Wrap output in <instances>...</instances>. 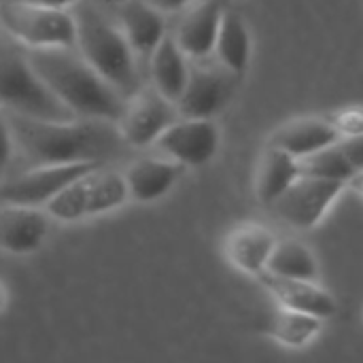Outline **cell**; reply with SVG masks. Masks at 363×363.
Segmentation results:
<instances>
[{
    "label": "cell",
    "instance_id": "12",
    "mask_svg": "<svg viewBox=\"0 0 363 363\" xmlns=\"http://www.w3.org/2000/svg\"><path fill=\"white\" fill-rule=\"evenodd\" d=\"M51 230V217L45 208L2 204L0 202V251L11 255L36 253Z\"/></svg>",
    "mask_w": 363,
    "mask_h": 363
},
{
    "label": "cell",
    "instance_id": "5",
    "mask_svg": "<svg viewBox=\"0 0 363 363\" xmlns=\"http://www.w3.org/2000/svg\"><path fill=\"white\" fill-rule=\"evenodd\" d=\"M130 200L123 170L98 164L70 181L45 211L53 221L79 223L121 208Z\"/></svg>",
    "mask_w": 363,
    "mask_h": 363
},
{
    "label": "cell",
    "instance_id": "32",
    "mask_svg": "<svg viewBox=\"0 0 363 363\" xmlns=\"http://www.w3.org/2000/svg\"><path fill=\"white\" fill-rule=\"evenodd\" d=\"M4 300H6V294H4V289H2V285H0V308L4 306Z\"/></svg>",
    "mask_w": 363,
    "mask_h": 363
},
{
    "label": "cell",
    "instance_id": "28",
    "mask_svg": "<svg viewBox=\"0 0 363 363\" xmlns=\"http://www.w3.org/2000/svg\"><path fill=\"white\" fill-rule=\"evenodd\" d=\"M149 2L155 4L157 9H162L164 13H168V11H179L183 6H189L194 0H149Z\"/></svg>",
    "mask_w": 363,
    "mask_h": 363
},
{
    "label": "cell",
    "instance_id": "31",
    "mask_svg": "<svg viewBox=\"0 0 363 363\" xmlns=\"http://www.w3.org/2000/svg\"><path fill=\"white\" fill-rule=\"evenodd\" d=\"M98 4H104V6H119V4H123V2H128V0H96Z\"/></svg>",
    "mask_w": 363,
    "mask_h": 363
},
{
    "label": "cell",
    "instance_id": "19",
    "mask_svg": "<svg viewBox=\"0 0 363 363\" xmlns=\"http://www.w3.org/2000/svg\"><path fill=\"white\" fill-rule=\"evenodd\" d=\"M189 57L183 53V49L177 45L172 34H166L160 45L149 55V74L151 85L164 94L168 100L177 102L187 85L189 79Z\"/></svg>",
    "mask_w": 363,
    "mask_h": 363
},
{
    "label": "cell",
    "instance_id": "1",
    "mask_svg": "<svg viewBox=\"0 0 363 363\" xmlns=\"http://www.w3.org/2000/svg\"><path fill=\"white\" fill-rule=\"evenodd\" d=\"M4 113L15 143V172L36 166L106 164L119 155L125 145L115 121L91 117L49 121L9 111Z\"/></svg>",
    "mask_w": 363,
    "mask_h": 363
},
{
    "label": "cell",
    "instance_id": "17",
    "mask_svg": "<svg viewBox=\"0 0 363 363\" xmlns=\"http://www.w3.org/2000/svg\"><path fill=\"white\" fill-rule=\"evenodd\" d=\"M340 138L342 136L328 119L302 117V119H294V121L281 125L272 134L270 145L279 147V149L287 151L289 155H294L296 160H300V157H306L323 147L338 143Z\"/></svg>",
    "mask_w": 363,
    "mask_h": 363
},
{
    "label": "cell",
    "instance_id": "13",
    "mask_svg": "<svg viewBox=\"0 0 363 363\" xmlns=\"http://www.w3.org/2000/svg\"><path fill=\"white\" fill-rule=\"evenodd\" d=\"M223 11L221 0H194L181 17L172 36L189 60H206L215 51Z\"/></svg>",
    "mask_w": 363,
    "mask_h": 363
},
{
    "label": "cell",
    "instance_id": "18",
    "mask_svg": "<svg viewBox=\"0 0 363 363\" xmlns=\"http://www.w3.org/2000/svg\"><path fill=\"white\" fill-rule=\"evenodd\" d=\"M277 238L274 234L257 223H247L236 228L228 240H225V253L232 266L238 270L257 277L262 270H266L268 259L274 251Z\"/></svg>",
    "mask_w": 363,
    "mask_h": 363
},
{
    "label": "cell",
    "instance_id": "23",
    "mask_svg": "<svg viewBox=\"0 0 363 363\" xmlns=\"http://www.w3.org/2000/svg\"><path fill=\"white\" fill-rule=\"evenodd\" d=\"M266 270L281 274V277L315 281L319 274V264H317L315 253L306 245L298 240H283V242L277 240Z\"/></svg>",
    "mask_w": 363,
    "mask_h": 363
},
{
    "label": "cell",
    "instance_id": "24",
    "mask_svg": "<svg viewBox=\"0 0 363 363\" xmlns=\"http://www.w3.org/2000/svg\"><path fill=\"white\" fill-rule=\"evenodd\" d=\"M300 166V174H308V177H321V179H336V181H349L351 174L355 172V168L349 164L340 140L323 147L306 157L298 160Z\"/></svg>",
    "mask_w": 363,
    "mask_h": 363
},
{
    "label": "cell",
    "instance_id": "25",
    "mask_svg": "<svg viewBox=\"0 0 363 363\" xmlns=\"http://www.w3.org/2000/svg\"><path fill=\"white\" fill-rule=\"evenodd\" d=\"M328 121L338 130L340 136H359L363 134V108L362 106H349L332 113Z\"/></svg>",
    "mask_w": 363,
    "mask_h": 363
},
{
    "label": "cell",
    "instance_id": "11",
    "mask_svg": "<svg viewBox=\"0 0 363 363\" xmlns=\"http://www.w3.org/2000/svg\"><path fill=\"white\" fill-rule=\"evenodd\" d=\"M155 147L162 155L185 168H198L215 157L219 149V128L213 119L179 117L162 132Z\"/></svg>",
    "mask_w": 363,
    "mask_h": 363
},
{
    "label": "cell",
    "instance_id": "30",
    "mask_svg": "<svg viewBox=\"0 0 363 363\" xmlns=\"http://www.w3.org/2000/svg\"><path fill=\"white\" fill-rule=\"evenodd\" d=\"M347 187L363 198V170H355V172L351 174V179L347 181Z\"/></svg>",
    "mask_w": 363,
    "mask_h": 363
},
{
    "label": "cell",
    "instance_id": "4",
    "mask_svg": "<svg viewBox=\"0 0 363 363\" xmlns=\"http://www.w3.org/2000/svg\"><path fill=\"white\" fill-rule=\"evenodd\" d=\"M0 108L49 121H68L77 117L34 70L28 47L4 30H0Z\"/></svg>",
    "mask_w": 363,
    "mask_h": 363
},
{
    "label": "cell",
    "instance_id": "22",
    "mask_svg": "<svg viewBox=\"0 0 363 363\" xmlns=\"http://www.w3.org/2000/svg\"><path fill=\"white\" fill-rule=\"evenodd\" d=\"M321 321L323 319H319L315 315L283 308L268 321L264 332L270 334L274 340H279L285 347L302 349L321 332Z\"/></svg>",
    "mask_w": 363,
    "mask_h": 363
},
{
    "label": "cell",
    "instance_id": "16",
    "mask_svg": "<svg viewBox=\"0 0 363 363\" xmlns=\"http://www.w3.org/2000/svg\"><path fill=\"white\" fill-rule=\"evenodd\" d=\"M185 166L162 155V157H138L128 164L123 179L128 185L130 200L136 202H155L164 198L177 181L183 177Z\"/></svg>",
    "mask_w": 363,
    "mask_h": 363
},
{
    "label": "cell",
    "instance_id": "7",
    "mask_svg": "<svg viewBox=\"0 0 363 363\" xmlns=\"http://www.w3.org/2000/svg\"><path fill=\"white\" fill-rule=\"evenodd\" d=\"M347 189L345 181L300 174L272 204V213L296 230H313L321 223L334 200Z\"/></svg>",
    "mask_w": 363,
    "mask_h": 363
},
{
    "label": "cell",
    "instance_id": "27",
    "mask_svg": "<svg viewBox=\"0 0 363 363\" xmlns=\"http://www.w3.org/2000/svg\"><path fill=\"white\" fill-rule=\"evenodd\" d=\"M340 147H342L349 164L355 170H363V134H359V136H347L345 140H340Z\"/></svg>",
    "mask_w": 363,
    "mask_h": 363
},
{
    "label": "cell",
    "instance_id": "14",
    "mask_svg": "<svg viewBox=\"0 0 363 363\" xmlns=\"http://www.w3.org/2000/svg\"><path fill=\"white\" fill-rule=\"evenodd\" d=\"M259 283L277 298V302L283 308L300 311L315 315L319 319H330L336 313V300L315 285V281L308 279H291V277H281L270 270H262L257 274Z\"/></svg>",
    "mask_w": 363,
    "mask_h": 363
},
{
    "label": "cell",
    "instance_id": "20",
    "mask_svg": "<svg viewBox=\"0 0 363 363\" xmlns=\"http://www.w3.org/2000/svg\"><path fill=\"white\" fill-rule=\"evenodd\" d=\"M217 62L223 64L234 74L242 77L251 60V36L245 19L238 13L223 11L217 43H215Z\"/></svg>",
    "mask_w": 363,
    "mask_h": 363
},
{
    "label": "cell",
    "instance_id": "29",
    "mask_svg": "<svg viewBox=\"0 0 363 363\" xmlns=\"http://www.w3.org/2000/svg\"><path fill=\"white\" fill-rule=\"evenodd\" d=\"M26 2L43 4V6H55V9H72V6H77L81 0H26Z\"/></svg>",
    "mask_w": 363,
    "mask_h": 363
},
{
    "label": "cell",
    "instance_id": "9",
    "mask_svg": "<svg viewBox=\"0 0 363 363\" xmlns=\"http://www.w3.org/2000/svg\"><path fill=\"white\" fill-rule=\"evenodd\" d=\"M94 162L83 164H62V166H36L11 172L0 181V202L45 208L70 181L91 170Z\"/></svg>",
    "mask_w": 363,
    "mask_h": 363
},
{
    "label": "cell",
    "instance_id": "10",
    "mask_svg": "<svg viewBox=\"0 0 363 363\" xmlns=\"http://www.w3.org/2000/svg\"><path fill=\"white\" fill-rule=\"evenodd\" d=\"M238 74L219 62L191 66L187 85L177 100L179 115L189 119H213L230 102Z\"/></svg>",
    "mask_w": 363,
    "mask_h": 363
},
{
    "label": "cell",
    "instance_id": "26",
    "mask_svg": "<svg viewBox=\"0 0 363 363\" xmlns=\"http://www.w3.org/2000/svg\"><path fill=\"white\" fill-rule=\"evenodd\" d=\"M13 164H15L13 132H11L4 108H0V181H4L13 172Z\"/></svg>",
    "mask_w": 363,
    "mask_h": 363
},
{
    "label": "cell",
    "instance_id": "2",
    "mask_svg": "<svg viewBox=\"0 0 363 363\" xmlns=\"http://www.w3.org/2000/svg\"><path fill=\"white\" fill-rule=\"evenodd\" d=\"M28 57L47 87L77 117L119 121L125 98L91 68L77 47L28 49Z\"/></svg>",
    "mask_w": 363,
    "mask_h": 363
},
{
    "label": "cell",
    "instance_id": "6",
    "mask_svg": "<svg viewBox=\"0 0 363 363\" xmlns=\"http://www.w3.org/2000/svg\"><path fill=\"white\" fill-rule=\"evenodd\" d=\"M0 30L28 49L77 47V21L72 9L6 0L0 2Z\"/></svg>",
    "mask_w": 363,
    "mask_h": 363
},
{
    "label": "cell",
    "instance_id": "15",
    "mask_svg": "<svg viewBox=\"0 0 363 363\" xmlns=\"http://www.w3.org/2000/svg\"><path fill=\"white\" fill-rule=\"evenodd\" d=\"M115 21L138 60H149L153 49L168 34L164 11L149 0H128L119 4Z\"/></svg>",
    "mask_w": 363,
    "mask_h": 363
},
{
    "label": "cell",
    "instance_id": "3",
    "mask_svg": "<svg viewBox=\"0 0 363 363\" xmlns=\"http://www.w3.org/2000/svg\"><path fill=\"white\" fill-rule=\"evenodd\" d=\"M77 21V49L123 98L143 87L138 55L130 47L115 19L98 9L96 0H81L72 6Z\"/></svg>",
    "mask_w": 363,
    "mask_h": 363
},
{
    "label": "cell",
    "instance_id": "21",
    "mask_svg": "<svg viewBox=\"0 0 363 363\" xmlns=\"http://www.w3.org/2000/svg\"><path fill=\"white\" fill-rule=\"evenodd\" d=\"M300 177V166L294 155L287 151L268 145L259 172H257V198L262 204L270 206L296 179Z\"/></svg>",
    "mask_w": 363,
    "mask_h": 363
},
{
    "label": "cell",
    "instance_id": "8",
    "mask_svg": "<svg viewBox=\"0 0 363 363\" xmlns=\"http://www.w3.org/2000/svg\"><path fill=\"white\" fill-rule=\"evenodd\" d=\"M177 102L168 100L153 85H143L130 98H125L123 113L117 121L119 134L125 145L145 149L155 145L162 132L179 119Z\"/></svg>",
    "mask_w": 363,
    "mask_h": 363
}]
</instances>
